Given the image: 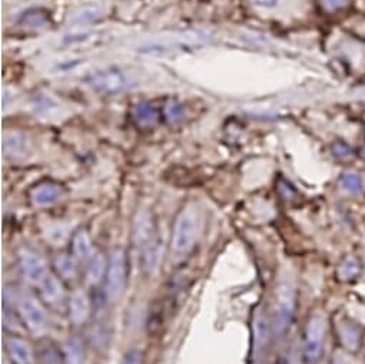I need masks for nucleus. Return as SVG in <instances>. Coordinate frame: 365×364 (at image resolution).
<instances>
[{
	"label": "nucleus",
	"instance_id": "obj_1",
	"mask_svg": "<svg viewBox=\"0 0 365 364\" xmlns=\"http://www.w3.org/2000/svg\"><path fill=\"white\" fill-rule=\"evenodd\" d=\"M198 236V221L191 210L182 211L173 226L170 250L175 256H184L191 251Z\"/></svg>",
	"mask_w": 365,
	"mask_h": 364
},
{
	"label": "nucleus",
	"instance_id": "obj_2",
	"mask_svg": "<svg viewBox=\"0 0 365 364\" xmlns=\"http://www.w3.org/2000/svg\"><path fill=\"white\" fill-rule=\"evenodd\" d=\"M295 307H297V297H295L294 287L288 283H282L277 293L274 324H272L274 334L278 338L285 335L288 328L291 327L295 315Z\"/></svg>",
	"mask_w": 365,
	"mask_h": 364
},
{
	"label": "nucleus",
	"instance_id": "obj_3",
	"mask_svg": "<svg viewBox=\"0 0 365 364\" xmlns=\"http://www.w3.org/2000/svg\"><path fill=\"white\" fill-rule=\"evenodd\" d=\"M128 278V260L122 250H115L108 261V270L105 275V297L108 301L118 300L126 285Z\"/></svg>",
	"mask_w": 365,
	"mask_h": 364
},
{
	"label": "nucleus",
	"instance_id": "obj_4",
	"mask_svg": "<svg viewBox=\"0 0 365 364\" xmlns=\"http://www.w3.org/2000/svg\"><path fill=\"white\" fill-rule=\"evenodd\" d=\"M325 341V321L319 315L309 318L302 344V358L305 364H317L322 355Z\"/></svg>",
	"mask_w": 365,
	"mask_h": 364
},
{
	"label": "nucleus",
	"instance_id": "obj_5",
	"mask_svg": "<svg viewBox=\"0 0 365 364\" xmlns=\"http://www.w3.org/2000/svg\"><path fill=\"white\" fill-rule=\"evenodd\" d=\"M19 311L26 328L35 337H41L48 331V315L41 301L32 294H24L19 300Z\"/></svg>",
	"mask_w": 365,
	"mask_h": 364
},
{
	"label": "nucleus",
	"instance_id": "obj_6",
	"mask_svg": "<svg viewBox=\"0 0 365 364\" xmlns=\"http://www.w3.org/2000/svg\"><path fill=\"white\" fill-rule=\"evenodd\" d=\"M86 84L102 93H120L130 88L129 79L118 69H106L92 74L86 78Z\"/></svg>",
	"mask_w": 365,
	"mask_h": 364
},
{
	"label": "nucleus",
	"instance_id": "obj_7",
	"mask_svg": "<svg viewBox=\"0 0 365 364\" xmlns=\"http://www.w3.org/2000/svg\"><path fill=\"white\" fill-rule=\"evenodd\" d=\"M19 267L24 278L31 284H41L49 275L46 260L31 248L19 250Z\"/></svg>",
	"mask_w": 365,
	"mask_h": 364
},
{
	"label": "nucleus",
	"instance_id": "obj_8",
	"mask_svg": "<svg viewBox=\"0 0 365 364\" xmlns=\"http://www.w3.org/2000/svg\"><path fill=\"white\" fill-rule=\"evenodd\" d=\"M156 234L158 231H156L152 214L148 210L139 211L133 223V234H132L133 247L139 251V254Z\"/></svg>",
	"mask_w": 365,
	"mask_h": 364
},
{
	"label": "nucleus",
	"instance_id": "obj_9",
	"mask_svg": "<svg viewBox=\"0 0 365 364\" xmlns=\"http://www.w3.org/2000/svg\"><path fill=\"white\" fill-rule=\"evenodd\" d=\"M269 323L264 313H258L254 318V347H252V357L254 364H261L265 355L268 341H269Z\"/></svg>",
	"mask_w": 365,
	"mask_h": 364
},
{
	"label": "nucleus",
	"instance_id": "obj_10",
	"mask_svg": "<svg viewBox=\"0 0 365 364\" xmlns=\"http://www.w3.org/2000/svg\"><path fill=\"white\" fill-rule=\"evenodd\" d=\"M163 246L165 241L159 234H156L150 240V243L140 251V266L146 274H153L159 268L163 256Z\"/></svg>",
	"mask_w": 365,
	"mask_h": 364
},
{
	"label": "nucleus",
	"instance_id": "obj_11",
	"mask_svg": "<svg viewBox=\"0 0 365 364\" xmlns=\"http://www.w3.org/2000/svg\"><path fill=\"white\" fill-rule=\"evenodd\" d=\"M65 196V190L55 182H43L32 190V203L36 207H49L56 204Z\"/></svg>",
	"mask_w": 365,
	"mask_h": 364
},
{
	"label": "nucleus",
	"instance_id": "obj_12",
	"mask_svg": "<svg viewBox=\"0 0 365 364\" xmlns=\"http://www.w3.org/2000/svg\"><path fill=\"white\" fill-rule=\"evenodd\" d=\"M69 315L73 324L82 325L86 323L91 314V303L88 295L82 290H76L69 297Z\"/></svg>",
	"mask_w": 365,
	"mask_h": 364
},
{
	"label": "nucleus",
	"instance_id": "obj_13",
	"mask_svg": "<svg viewBox=\"0 0 365 364\" xmlns=\"http://www.w3.org/2000/svg\"><path fill=\"white\" fill-rule=\"evenodd\" d=\"M6 347L12 364H36L34 350L25 340L19 337H11L6 343Z\"/></svg>",
	"mask_w": 365,
	"mask_h": 364
},
{
	"label": "nucleus",
	"instance_id": "obj_14",
	"mask_svg": "<svg viewBox=\"0 0 365 364\" xmlns=\"http://www.w3.org/2000/svg\"><path fill=\"white\" fill-rule=\"evenodd\" d=\"M2 151H4V155L9 159H14V161L25 159L29 153L28 139L19 133H11L4 138Z\"/></svg>",
	"mask_w": 365,
	"mask_h": 364
},
{
	"label": "nucleus",
	"instance_id": "obj_15",
	"mask_svg": "<svg viewBox=\"0 0 365 364\" xmlns=\"http://www.w3.org/2000/svg\"><path fill=\"white\" fill-rule=\"evenodd\" d=\"M41 294L46 304L59 305L65 298V290L56 275L49 274L41 284Z\"/></svg>",
	"mask_w": 365,
	"mask_h": 364
},
{
	"label": "nucleus",
	"instance_id": "obj_16",
	"mask_svg": "<svg viewBox=\"0 0 365 364\" xmlns=\"http://www.w3.org/2000/svg\"><path fill=\"white\" fill-rule=\"evenodd\" d=\"M339 338L346 350L356 351L362 344V330L355 323L344 321L339 325Z\"/></svg>",
	"mask_w": 365,
	"mask_h": 364
},
{
	"label": "nucleus",
	"instance_id": "obj_17",
	"mask_svg": "<svg viewBox=\"0 0 365 364\" xmlns=\"http://www.w3.org/2000/svg\"><path fill=\"white\" fill-rule=\"evenodd\" d=\"M108 270V261L102 254H96L91 258V263L86 268V275L85 280L89 285H96L101 283L102 278H105Z\"/></svg>",
	"mask_w": 365,
	"mask_h": 364
},
{
	"label": "nucleus",
	"instance_id": "obj_18",
	"mask_svg": "<svg viewBox=\"0 0 365 364\" xmlns=\"http://www.w3.org/2000/svg\"><path fill=\"white\" fill-rule=\"evenodd\" d=\"M19 22L31 29H45L51 25V18L43 9H31L22 15Z\"/></svg>",
	"mask_w": 365,
	"mask_h": 364
},
{
	"label": "nucleus",
	"instance_id": "obj_19",
	"mask_svg": "<svg viewBox=\"0 0 365 364\" xmlns=\"http://www.w3.org/2000/svg\"><path fill=\"white\" fill-rule=\"evenodd\" d=\"M135 121L142 128H152L158 122V111L149 102H142L135 108Z\"/></svg>",
	"mask_w": 365,
	"mask_h": 364
},
{
	"label": "nucleus",
	"instance_id": "obj_20",
	"mask_svg": "<svg viewBox=\"0 0 365 364\" xmlns=\"http://www.w3.org/2000/svg\"><path fill=\"white\" fill-rule=\"evenodd\" d=\"M72 248H73V254L76 258L85 260V258L91 257L93 246H92V240H91L89 234L85 230H81L79 233L75 234L73 241H72Z\"/></svg>",
	"mask_w": 365,
	"mask_h": 364
},
{
	"label": "nucleus",
	"instance_id": "obj_21",
	"mask_svg": "<svg viewBox=\"0 0 365 364\" xmlns=\"http://www.w3.org/2000/svg\"><path fill=\"white\" fill-rule=\"evenodd\" d=\"M56 271L65 280H72L76 275V258L69 254H61L55 261Z\"/></svg>",
	"mask_w": 365,
	"mask_h": 364
},
{
	"label": "nucleus",
	"instance_id": "obj_22",
	"mask_svg": "<svg viewBox=\"0 0 365 364\" xmlns=\"http://www.w3.org/2000/svg\"><path fill=\"white\" fill-rule=\"evenodd\" d=\"M341 187L345 193L351 196H358L364 190V182L361 175H358L356 172H345L341 176Z\"/></svg>",
	"mask_w": 365,
	"mask_h": 364
},
{
	"label": "nucleus",
	"instance_id": "obj_23",
	"mask_svg": "<svg viewBox=\"0 0 365 364\" xmlns=\"http://www.w3.org/2000/svg\"><path fill=\"white\" fill-rule=\"evenodd\" d=\"M331 153L338 161H351L355 156L354 148L345 141H335L331 145Z\"/></svg>",
	"mask_w": 365,
	"mask_h": 364
},
{
	"label": "nucleus",
	"instance_id": "obj_24",
	"mask_svg": "<svg viewBox=\"0 0 365 364\" xmlns=\"http://www.w3.org/2000/svg\"><path fill=\"white\" fill-rule=\"evenodd\" d=\"M359 274V263L354 257H348L344 260L339 268V277L345 281L354 280Z\"/></svg>",
	"mask_w": 365,
	"mask_h": 364
},
{
	"label": "nucleus",
	"instance_id": "obj_25",
	"mask_svg": "<svg viewBox=\"0 0 365 364\" xmlns=\"http://www.w3.org/2000/svg\"><path fill=\"white\" fill-rule=\"evenodd\" d=\"M352 4V0H321V6L327 12H339L346 9Z\"/></svg>",
	"mask_w": 365,
	"mask_h": 364
},
{
	"label": "nucleus",
	"instance_id": "obj_26",
	"mask_svg": "<svg viewBox=\"0 0 365 364\" xmlns=\"http://www.w3.org/2000/svg\"><path fill=\"white\" fill-rule=\"evenodd\" d=\"M165 111H166V119L169 122H178L184 118V109H182V106L178 102H173V101L168 102Z\"/></svg>",
	"mask_w": 365,
	"mask_h": 364
},
{
	"label": "nucleus",
	"instance_id": "obj_27",
	"mask_svg": "<svg viewBox=\"0 0 365 364\" xmlns=\"http://www.w3.org/2000/svg\"><path fill=\"white\" fill-rule=\"evenodd\" d=\"M66 357L69 364H81L82 358H83V350L81 347V344L78 343H71L68 345V351H66Z\"/></svg>",
	"mask_w": 365,
	"mask_h": 364
},
{
	"label": "nucleus",
	"instance_id": "obj_28",
	"mask_svg": "<svg viewBox=\"0 0 365 364\" xmlns=\"http://www.w3.org/2000/svg\"><path fill=\"white\" fill-rule=\"evenodd\" d=\"M143 363V355L142 351L138 348H133L128 351L122 360L120 364H142Z\"/></svg>",
	"mask_w": 365,
	"mask_h": 364
},
{
	"label": "nucleus",
	"instance_id": "obj_29",
	"mask_svg": "<svg viewBox=\"0 0 365 364\" xmlns=\"http://www.w3.org/2000/svg\"><path fill=\"white\" fill-rule=\"evenodd\" d=\"M252 4L258 8H272L278 4V0H252Z\"/></svg>",
	"mask_w": 365,
	"mask_h": 364
},
{
	"label": "nucleus",
	"instance_id": "obj_30",
	"mask_svg": "<svg viewBox=\"0 0 365 364\" xmlns=\"http://www.w3.org/2000/svg\"><path fill=\"white\" fill-rule=\"evenodd\" d=\"M329 364H351L349 360L345 357V355H341V354H335L331 360Z\"/></svg>",
	"mask_w": 365,
	"mask_h": 364
},
{
	"label": "nucleus",
	"instance_id": "obj_31",
	"mask_svg": "<svg viewBox=\"0 0 365 364\" xmlns=\"http://www.w3.org/2000/svg\"><path fill=\"white\" fill-rule=\"evenodd\" d=\"M359 156L365 161V143L361 146V149H359Z\"/></svg>",
	"mask_w": 365,
	"mask_h": 364
}]
</instances>
